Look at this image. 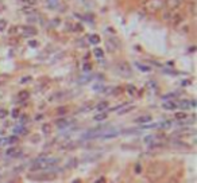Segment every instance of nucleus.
Segmentation results:
<instances>
[{
    "mask_svg": "<svg viewBox=\"0 0 197 183\" xmlns=\"http://www.w3.org/2000/svg\"><path fill=\"white\" fill-rule=\"evenodd\" d=\"M142 7L147 14H155L163 7V1L162 0H146Z\"/></svg>",
    "mask_w": 197,
    "mask_h": 183,
    "instance_id": "f257e3e1",
    "label": "nucleus"
},
{
    "mask_svg": "<svg viewBox=\"0 0 197 183\" xmlns=\"http://www.w3.org/2000/svg\"><path fill=\"white\" fill-rule=\"evenodd\" d=\"M11 32H19L22 36H32V35L37 34V30L34 28V27L24 26V27H16V28L12 30Z\"/></svg>",
    "mask_w": 197,
    "mask_h": 183,
    "instance_id": "f03ea898",
    "label": "nucleus"
},
{
    "mask_svg": "<svg viewBox=\"0 0 197 183\" xmlns=\"http://www.w3.org/2000/svg\"><path fill=\"white\" fill-rule=\"evenodd\" d=\"M181 1H182V0H165L163 4L166 6V8H168L169 11H174V9H177L179 6H181Z\"/></svg>",
    "mask_w": 197,
    "mask_h": 183,
    "instance_id": "7ed1b4c3",
    "label": "nucleus"
},
{
    "mask_svg": "<svg viewBox=\"0 0 197 183\" xmlns=\"http://www.w3.org/2000/svg\"><path fill=\"white\" fill-rule=\"evenodd\" d=\"M107 46H108L109 51H116L120 47V43H119V41L116 38H109L107 39Z\"/></svg>",
    "mask_w": 197,
    "mask_h": 183,
    "instance_id": "20e7f679",
    "label": "nucleus"
},
{
    "mask_svg": "<svg viewBox=\"0 0 197 183\" xmlns=\"http://www.w3.org/2000/svg\"><path fill=\"white\" fill-rule=\"evenodd\" d=\"M118 70L122 73V74H124V76H130V74H131V67H130V65L127 63V62H120V63H118Z\"/></svg>",
    "mask_w": 197,
    "mask_h": 183,
    "instance_id": "39448f33",
    "label": "nucleus"
},
{
    "mask_svg": "<svg viewBox=\"0 0 197 183\" xmlns=\"http://www.w3.org/2000/svg\"><path fill=\"white\" fill-rule=\"evenodd\" d=\"M162 108L166 109V111H174V109L177 108V102L170 101V100H166V101L163 102V105H162Z\"/></svg>",
    "mask_w": 197,
    "mask_h": 183,
    "instance_id": "423d86ee",
    "label": "nucleus"
},
{
    "mask_svg": "<svg viewBox=\"0 0 197 183\" xmlns=\"http://www.w3.org/2000/svg\"><path fill=\"white\" fill-rule=\"evenodd\" d=\"M151 120H153V117H151L150 114H144V116L138 117V119L135 120V122H138V124H147V122H150Z\"/></svg>",
    "mask_w": 197,
    "mask_h": 183,
    "instance_id": "0eeeda50",
    "label": "nucleus"
},
{
    "mask_svg": "<svg viewBox=\"0 0 197 183\" xmlns=\"http://www.w3.org/2000/svg\"><path fill=\"white\" fill-rule=\"evenodd\" d=\"M182 20H184L182 15H181V14H176V12H174L173 19H171V22H170V23L173 24V26H178V24L181 23V22H182Z\"/></svg>",
    "mask_w": 197,
    "mask_h": 183,
    "instance_id": "6e6552de",
    "label": "nucleus"
},
{
    "mask_svg": "<svg viewBox=\"0 0 197 183\" xmlns=\"http://www.w3.org/2000/svg\"><path fill=\"white\" fill-rule=\"evenodd\" d=\"M173 15H174V11H169V9H166L163 14H162V19L165 22H169L170 23L171 19H173Z\"/></svg>",
    "mask_w": 197,
    "mask_h": 183,
    "instance_id": "1a4fd4ad",
    "label": "nucleus"
},
{
    "mask_svg": "<svg viewBox=\"0 0 197 183\" xmlns=\"http://www.w3.org/2000/svg\"><path fill=\"white\" fill-rule=\"evenodd\" d=\"M88 41H89V43H92V44H97V43H100V36L96 34H92V35H89Z\"/></svg>",
    "mask_w": 197,
    "mask_h": 183,
    "instance_id": "9d476101",
    "label": "nucleus"
},
{
    "mask_svg": "<svg viewBox=\"0 0 197 183\" xmlns=\"http://www.w3.org/2000/svg\"><path fill=\"white\" fill-rule=\"evenodd\" d=\"M96 108H97V111H99V112H104L107 108H108V102H107V101H101Z\"/></svg>",
    "mask_w": 197,
    "mask_h": 183,
    "instance_id": "9b49d317",
    "label": "nucleus"
},
{
    "mask_svg": "<svg viewBox=\"0 0 197 183\" xmlns=\"http://www.w3.org/2000/svg\"><path fill=\"white\" fill-rule=\"evenodd\" d=\"M107 116H108V114H107V112H101L100 114L94 116V120H96V121H103V120L107 119Z\"/></svg>",
    "mask_w": 197,
    "mask_h": 183,
    "instance_id": "f8f14e48",
    "label": "nucleus"
},
{
    "mask_svg": "<svg viewBox=\"0 0 197 183\" xmlns=\"http://www.w3.org/2000/svg\"><path fill=\"white\" fill-rule=\"evenodd\" d=\"M14 132H15V133H27V131L24 129L23 125H18V127H15Z\"/></svg>",
    "mask_w": 197,
    "mask_h": 183,
    "instance_id": "ddd939ff",
    "label": "nucleus"
},
{
    "mask_svg": "<svg viewBox=\"0 0 197 183\" xmlns=\"http://www.w3.org/2000/svg\"><path fill=\"white\" fill-rule=\"evenodd\" d=\"M93 54L96 55V58H103V57H104V51L101 49H99V47L93 50Z\"/></svg>",
    "mask_w": 197,
    "mask_h": 183,
    "instance_id": "4468645a",
    "label": "nucleus"
},
{
    "mask_svg": "<svg viewBox=\"0 0 197 183\" xmlns=\"http://www.w3.org/2000/svg\"><path fill=\"white\" fill-rule=\"evenodd\" d=\"M136 66H138V69L141 70V71H150L151 67L150 66H146V65H142V63H136Z\"/></svg>",
    "mask_w": 197,
    "mask_h": 183,
    "instance_id": "2eb2a0df",
    "label": "nucleus"
},
{
    "mask_svg": "<svg viewBox=\"0 0 197 183\" xmlns=\"http://www.w3.org/2000/svg\"><path fill=\"white\" fill-rule=\"evenodd\" d=\"M186 117H188V114H186L185 112H178V113H176V120H186Z\"/></svg>",
    "mask_w": 197,
    "mask_h": 183,
    "instance_id": "dca6fc26",
    "label": "nucleus"
},
{
    "mask_svg": "<svg viewBox=\"0 0 197 183\" xmlns=\"http://www.w3.org/2000/svg\"><path fill=\"white\" fill-rule=\"evenodd\" d=\"M57 125L59 128H64V127H68L69 122H68V120H57Z\"/></svg>",
    "mask_w": 197,
    "mask_h": 183,
    "instance_id": "f3484780",
    "label": "nucleus"
},
{
    "mask_svg": "<svg viewBox=\"0 0 197 183\" xmlns=\"http://www.w3.org/2000/svg\"><path fill=\"white\" fill-rule=\"evenodd\" d=\"M42 131H43V133L49 135L51 132V125L50 124H45L43 127H42Z\"/></svg>",
    "mask_w": 197,
    "mask_h": 183,
    "instance_id": "a211bd4d",
    "label": "nucleus"
},
{
    "mask_svg": "<svg viewBox=\"0 0 197 183\" xmlns=\"http://www.w3.org/2000/svg\"><path fill=\"white\" fill-rule=\"evenodd\" d=\"M177 106H181V108H184V109H188L190 105H189V101H181L179 104H177Z\"/></svg>",
    "mask_w": 197,
    "mask_h": 183,
    "instance_id": "6ab92c4d",
    "label": "nucleus"
},
{
    "mask_svg": "<svg viewBox=\"0 0 197 183\" xmlns=\"http://www.w3.org/2000/svg\"><path fill=\"white\" fill-rule=\"evenodd\" d=\"M6 27H7V20L6 19H0V31L6 30Z\"/></svg>",
    "mask_w": 197,
    "mask_h": 183,
    "instance_id": "aec40b11",
    "label": "nucleus"
},
{
    "mask_svg": "<svg viewBox=\"0 0 197 183\" xmlns=\"http://www.w3.org/2000/svg\"><path fill=\"white\" fill-rule=\"evenodd\" d=\"M18 141V137L16 136H11V137H7V143L8 144H14V143Z\"/></svg>",
    "mask_w": 197,
    "mask_h": 183,
    "instance_id": "412c9836",
    "label": "nucleus"
},
{
    "mask_svg": "<svg viewBox=\"0 0 197 183\" xmlns=\"http://www.w3.org/2000/svg\"><path fill=\"white\" fill-rule=\"evenodd\" d=\"M29 98V92H21L19 93V100H26Z\"/></svg>",
    "mask_w": 197,
    "mask_h": 183,
    "instance_id": "4be33fe9",
    "label": "nucleus"
},
{
    "mask_svg": "<svg viewBox=\"0 0 197 183\" xmlns=\"http://www.w3.org/2000/svg\"><path fill=\"white\" fill-rule=\"evenodd\" d=\"M19 151H21V149H18V148H10L8 151L6 152V154H7V155H14L15 152H19Z\"/></svg>",
    "mask_w": 197,
    "mask_h": 183,
    "instance_id": "5701e85b",
    "label": "nucleus"
},
{
    "mask_svg": "<svg viewBox=\"0 0 197 183\" xmlns=\"http://www.w3.org/2000/svg\"><path fill=\"white\" fill-rule=\"evenodd\" d=\"M11 116H12V117H15V119H16V117L19 116V109H14V111L11 112Z\"/></svg>",
    "mask_w": 197,
    "mask_h": 183,
    "instance_id": "b1692460",
    "label": "nucleus"
},
{
    "mask_svg": "<svg viewBox=\"0 0 197 183\" xmlns=\"http://www.w3.org/2000/svg\"><path fill=\"white\" fill-rule=\"evenodd\" d=\"M7 116V111L6 109H1V111H0V117H6Z\"/></svg>",
    "mask_w": 197,
    "mask_h": 183,
    "instance_id": "393cba45",
    "label": "nucleus"
},
{
    "mask_svg": "<svg viewBox=\"0 0 197 183\" xmlns=\"http://www.w3.org/2000/svg\"><path fill=\"white\" fill-rule=\"evenodd\" d=\"M4 144H8V143H7V137H4V139H0V145H4Z\"/></svg>",
    "mask_w": 197,
    "mask_h": 183,
    "instance_id": "a878e982",
    "label": "nucleus"
},
{
    "mask_svg": "<svg viewBox=\"0 0 197 183\" xmlns=\"http://www.w3.org/2000/svg\"><path fill=\"white\" fill-rule=\"evenodd\" d=\"M128 92H130L131 94H133L134 92H135V87H134V86H128Z\"/></svg>",
    "mask_w": 197,
    "mask_h": 183,
    "instance_id": "bb28decb",
    "label": "nucleus"
},
{
    "mask_svg": "<svg viewBox=\"0 0 197 183\" xmlns=\"http://www.w3.org/2000/svg\"><path fill=\"white\" fill-rule=\"evenodd\" d=\"M84 70H85V71H88V70H91V65H88V63H86L85 66H84Z\"/></svg>",
    "mask_w": 197,
    "mask_h": 183,
    "instance_id": "cd10ccee",
    "label": "nucleus"
},
{
    "mask_svg": "<svg viewBox=\"0 0 197 183\" xmlns=\"http://www.w3.org/2000/svg\"><path fill=\"white\" fill-rule=\"evenodd\" d=\"M30 79H31V77H26V78H23V79H22V84H24V82L30 81Z\"/></svg>",
    "mask_w": 197,
    "mask_h": 183,
    "instance_id": "c85d7f7f",
    "label": "nucleus"
},
{
    "mask_svg": "<svg viewBox=\"0 0 197 183\" xmlns=\"http://www.w3.org/2000/svg\"><path fill=\"white\" fill-rule=\"evenodd\" d=\"M37 44H38V43H37V42H34V41H31V42H30V46H31V47H35Z\"/></svg>",
    "mask_w": 197,
    "mask_h": 183,
    "instance_id": "c756f323",
    "label": "nucleus"
},
{
    "mask_svg": "<svg viewBox=\"0 0 197 183\" xmlns=\"http://www.w3.org/2000/svg\"><path fill=\"white\" fill-rule=\"evenodd\" d=\"M47 1L50 3V6H54V1H56V3H57V0H47Z\"/></svg>",
    "mask_w": 197,
    "mask_h": 183,
    "instance_id": "7c9ffc66",
    "label": "nucleus"
},
{
    "mask_svg": "<svg viewBox=\"0 0 197 183\" xmlns=\"http://www.w3.org/2000/svg\"><path fill=\"white\" fill-rule=\"evenodd\" d=\"M94 183H104V179H99V180H96Z\"/></svg>",
    "mask_w": 197,
    "mask_h": 183,
    "instance_id": "2f4dec72",
    "label": "nucleus"
},
{
    "mask_svg": "<svg viewBox=\"0 0 197 183\" xmlns=\"http://www.w3.org/2000/svg\"><path fill=\"white\" fill-rule=\"evenodd\" d=\"M27 1H29V3H34V1H35V0H27Z\"/></svg>",
    "mask_w": 197,
    "mask_h": 183,
    "instance_id": "473e14b6",
    "label": "nucleus"
},
{
    "mask_svg": "<svg viewBox=\"0 0 197 183\" xmlns=\"http://www.w3.org/2000/svg\"><path fill=\"white\" fill-rule=\"evenodd\" d=\"M190 1H192V3H194V0H190Z\"/></svg>",
    "mask_w": 197,
    "mask_h": 183,
    "instance_id": "72a5a7b5",
    "label": "nucleus"
},
{
    "mask_svg": "<svg viewBox=\"0 0 197 183\" xmlns=\"http://www.w3.org/2000/svg\"><path fill=\"white\" fill-rule=\"evenodd\" d=\"M1 109H3V108H1V106H0V111H1Z\"/></svg>",
    "mask_w": 197,
    "mask_h": 183,
    "instance_id": "f704fd0d",
    "label": "nucleus"
},
{
    "mask_svg": "<svg viewBox=\"0 0 197 183\" xmlns=\"http://www.w3.org/2000/svg\"><path fill=\"white\" fill-rule=\"evenodd\" d=\"M24 1H27V0H24Z\"/></svg>",
    "mask_w": 197,
    "mask_h": 183,
    "instance_id": "c9c22d12",
    "label": "nucleus"
}]
</instances>
